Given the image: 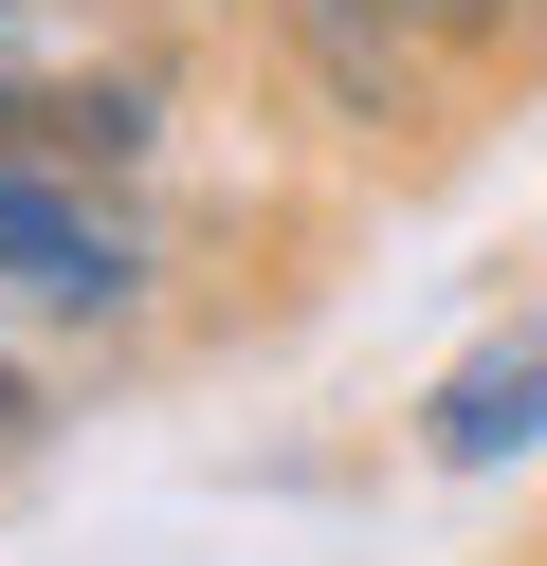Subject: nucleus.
<instances>
[{
  "label": "nucleus",
  "instance_id": "nucleus-6",
  "mask_svg": "<svg viewBox=\"0 0 547 566\" xmlns=\"http://www.w3.org/2000/svg\"><path fill=\"white\" fill-rule=\"evenodd\" d=\"M36 439V384H19V347H0V457H19Z\"/></svg>",
  "mask_w": 547,
  "mask_h": 566
},
{
  "label": "nucleus",
  "instance_id": "nucleus-4",
  "mask_svg": "<svg viewBox=\"0 0 547 566\" xmlns=\"http://www.w3.org/2000/svg\"><path fill=\"white\" fill-rule=\"evenodd\" d=\"M292 19H311L328 92H365V111H383V92H401V55H420V38H401V0H292Z\"/></svg>",
  "mask_w": 547,
  "mask_h": 566
},
{
  "label": "nucleus",
  "instance_id": "nucleus-1",
  "mask_svg": "<svg viewBox=\"0 0 547 566\" xmlns=\"http://www.w3.org/2000/svg\"><path fill=\"white\" fill-rule=\"evenodd\" d=\"M165 128H182V74L128 0H0V165L146 184Z\"/></svg>",
  "mask_w": 547,
  "mask_h": 566
},
{
  "label": "nucleus",
  "instance_id": "nucleus-3",
  "mask_svg": "<svg viewBox=\"0 0 547 566\" xmlns=\"http://www.w3.org/2000/svg\"><path fill=\"white\" fill-rule=\"evenodd\" d=\"M420 457H438V475H511V457H547V311H493V329L420 384Z\"/></svg>",
  "mask_w": 547,
  "mask_h": 566
},
{
  "label": "nucleus",
  "instance_id": "nucleus-2",
  "mask_svg": "<svg viewBox=\"0 0 547 566\" xmlns=\"http://www.w3.org/2000/svg\"><path fill=\"white\" fill-rule=\"evenodd\" d=\"M146 220L128 184H73V165H0V347H55V329H128L146 311Z\"/></svg>",
  "mask_w": 547,
  "mask_h": 566
},
{
  "label": "nucleus",
  "instance_id": "nucleus-5",
  "mask_svg": "<svg viewBox=\"0 0 547 566\" xmlns=\"http://www.w3.org/2000/svg\"><path fill=\"white\" fill-rule=\"evenodd\" d=\"M511 19H529V0H401V38H420V55H493Z\"/></svg>",
  "mask_w": 547,
  "mask_h": 566
}]
</instances>
